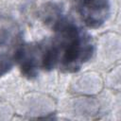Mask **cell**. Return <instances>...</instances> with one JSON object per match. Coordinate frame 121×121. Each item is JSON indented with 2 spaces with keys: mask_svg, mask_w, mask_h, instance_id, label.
<instances>
[{
  "mask_svg": "<svg viewBox=\"0 0 121 121\" xmlns=\"http://www.w3.org/2000/svg\"><path fill=\"white\" fill-rule=\"evenodd\" d=\"M77 9L82 22L91 28L100 27L109 18V0H77Z\"/></svg>",
  "mask_w": 121,
  "mask_h": 121,
  "instance_id": "obj_2",
  "label": "cell"
},
{
  "mask_svg": "<svg viewBox=\"0 0 121 121\" xmlns=\"http://www.w3.org/2000/svg\"><path fill=\"white\" fill-rule=\"evenodd\" d=\"M54 29L56 37L53 43L59 50L61 66L69 72L78 70L93 54V44L89 37L73 22L62 17L54 20Z\"/></svg>",
  "mask_w": 121,
  "mask_h": 121,
  "instance_id": "obj_1",
  "label": "cell"
},
{
  "mask_svg": "<svg viewBox=\"0 0 121 121\" xmlns=\"http://www.w3.org/2000/svg\"><path fill=\"white\" fill-rule=\"evenodd\" d=\"M9 38V32L5 28H0V46L5 44Z\"/></svg>",
  "mask_w": 121,
  "mask_h": 121,
  "instance_id": "obj_3",
  "label": "cell"
}]
</instances>
